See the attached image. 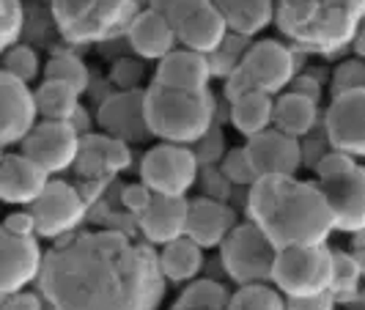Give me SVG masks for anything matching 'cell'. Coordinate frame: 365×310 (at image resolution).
<instances>
[{"label": "cell", "mask_w": 365, "mask_h": 310, "mask_svg": "<svg viewBox=\"0 0 365 310\" xmlns=\"http://www.w3.org/2000/svg\"><path fill=\"white\" fill-rule=\"evenodd\" d=\"M247 217L277 244L313 247L327 244L335 217L319 184L294 176H264L247 190Z\"/></svg>", "instance_id": "cell-2"}, {"label": "cell", "mask_w": 365, "mask_h": 310, "mask_svg": "<svg viewBox=\"0 0 365 310\" xmlns=\"http://www.w3.org/2000/svg\"><path fill=\"white\" fill-rule=\"evenodd\" d=\"M96 121L105 129V135L124 143H140L146 138H154L146 118V91H118L108 96L99 105Z\"/></svg>", "instance_id": "cell-12"}, {"label": "cell", "mask_w": 365, "mask_h": 310, "mask_svg": "<svg viewBox=\"0 0 365 310\" xmlns=\"http://www.w3.org/2000/svg\"><path fill=\"white\" fill-rule=\"evenodd\" d=\"M237 228V215L231 206L217 198H195L190 201L187 217V237L198 242L201 247H220L228 234Z\"/></svg>", "instance_id": "cell-22"}, {"label": "cell", "mask_w": 365, "mask_h": 310, "mask_svg": "<svg viewBox=\"0 0 365 310\" xmlns=\"http://www.w3.org/2000/svg\"><path fill=\"white\" fill-rule=\"evenodd\" d=\"M228 310H289V302L280 289H272L269 283H253L242 286L231 296Z\"/></svg>", "instance_id": "cell-31"}, {"label": "cell", "mask_w": 365, "mask_h": 310, "mask_svg": "<svg viewBox=\"0 0 365 310\" xmlns=\"http://www.w3.org/2000/svg\"><path fill=\"white\" fill-rule=\"evenodd\" d=\"M160 267L165 280L170 283H190L203 269V247L190 237H182L160 250Z\"/></svg>", "instance_id": "cell-27"}, {"label": "cell", "mask_w": 365, "mask_h": 310, "mask_svg": "<svg viewBox=\"0 0 365 310\" xmlns=\"http://www.w3.org/2000/svg\"><path fill=\"white\" fill-rule=\"evenodd\" d=\"M36 105L44 121H72L80 110V91L61 80H44L36 91Z\"/></svg>", "instance_id": "cell-29"}, {"label": "cell", "mask_w": 365, "mask_h": 310, "mask_svg": "<svg viewBox=\"0 0 365 310\" xmlns=\"http://www.w3.org/2000/svg\"><path fill=\"white\" fill-rule=\"evenodd\" d=\"M354 50H357V55H360V58H365V19H363L360 33H357V38H354Z\"/></svg>", "instance_id": "cell-47"}, {"label": "cell", "mask_w": 365, "mask_h": 310, "mask_svg": "<svg viewBox=\"0 0 365 310\" xmlns=\"http://www.w3.org/2000/svg\"><path fill=\"white\" fill-rule=\"evenodd\" d=\"M329 91H332V96L365 91V58H349L344 63H338L335 72H332Z\"/></svg>", "instance_id": "cell-37"}, {"label": "cell", "mask_w": 365, "mask_h": 310, "mask_svg": "<svg viewBox=\"0 0 365 310\" xmlns=\"http://www.w3.org/2000/svg\"><path fill=\"white\" fill-rule=\"evenodd\" d=\"M351 167H357L354 157L346 154V151L332 148L329 154H324V157L316 162V176H319V182H327V179H338V176L349 173Z\"/></svg>", "instance_id": "cell-40"}, {"label": "cell", "mask_w": 365, "mask_h": 310, "mask_svg": "<svg viewBox=\"0 0 365 310\" xmlns=\"http://www.w3.org/2000/svg\"><path fill=\"white\" fill-rule=\"evenodd\" d=\"M225 182L239 184V187H253L258 182V173H256V165L250 160V151L247 146L242 148H231L225 157H222V165H220Z\"/></svg>", "instance_id": "cell-35"}, {"label": "cell", "mask_w": 365, "mask_h": 310, "mask_svg": "<svg viewBox=\"0 0 365 310\" xmlns=\"http://www.w3.org/2000/svg\"><path fill=\"white\" fill-rule=\"evenodd\" d=\"M63 38L74 44L110 41L129 33L140 14V0H50Z\"/></svg>", "instance_id": "cell-5"}, {"label": "cell", "mask_w": 365, "mask_h": 310, "mask_svg": "<svg viewBox=\"0 0 365 310\" xmlns=\"http://www.w3.org/2000/svg\"><path fill=\"white\" fill-rule=\"evenodd\" d=\"M151 198H154V192H151L143 182L129 184V187H124V192H121V201H124V206H127L135 217L146 212V206L151 203Z\"/></svg>", "instance_id": "cell-42"}, {"label": "cell", "mask_w": 365, "mask_h": 310, "mask_svg": "<svg viewBox=\"0 0 365 310\" xmlns=\"http://www.w3.org/2000/svg\"><path fill=\"white\" fill-rule=\"evenodd\" d=\"M231 296L234 294L217 280H192L173 302V310H228Z\"/></svg>", "instance_id": "cell-30"}, {"label": "cell", "mask_w": 365, "mask_h": 310, "mask_svg": "<svg viewBox=\"0 0 365 310\" xmlns=\"http://www.w3.org/2000/svg\"><path fill=\"white\" fill-rule=\"evenodd\" d=\"M247 50H250L247 38H245V36H237V33H228V38L222 41V47H220L217 53L209 55L212 72H215V74H222V77L234 74L239 69V63H242V58L247 55Z\"/></svg>", "instance_id": "cell-36"}, {"label": "cell", "mask_w": 365, "mask_h": 310, "mask_svg": "<svg viewBox=\"0 0 365 310\" xmlns=\"http://www.w3.org/2000/svg\"><path fill=\"white\" fill-rule=\"evenodd\" d=\"M140 80H143V69H140L138 61H118V63L113 66V83H115L121 91H140V88H138Z\"/></svg>", "instance_id": "cell-41"}, {"label": "cell", "mask_w": 365, "mask_h": 310, "mask_svg": "<svg viewBox=\"0 0 365 310\" xmlns=\"http://www.w3.org/2000/svg\"><path fill=\"white\" fill-rule=\"evenodd\" d=\"M44 74H47V80H61V83H69V86H74L80 93L86 91V88H88V83H91L86 63H83V61H80L74 53L53 55V58L47 61V66H44Z\"/></svg>", "instance_id": "cell-32"}, {"label": "cell", "mask_w": 365, "mask_h": 310, "mask_svg": "<svg viewBox=\"0 0 365 310\" xmlns=\"http://www.w3.org/2000/svg\"><path fill=\"white\" fill-rule=\"evenodd\" d=\"M44 296L34 291H14L3 296V310H44Z\"/></svg>", "instance_id": "cell-44"}, {"label": "cell", "mask_w": 365, "mask_h": 310, "mask_svg": "<svg viewBox=\"0 0 365 310\" xmlns=\"http://www.w3.org/2000/svg\"><path fill=\"white\" fill-rule=\"evenodd\" d=\"M212 74L215 72L206 55L192 50H173L157 63L154 83L173 91H206Z\"/></svg>", "instance_id": "cell-21"}, {"label": "cell", "mask_w": 365, "mask_h": 310, "mask_svg": "<svg viewBox=\"0 0 365 310\" xmlns=\"http://www.w3.org/2000/svg\"><path fill=\"white\" fill-rule=\"evenodd\" d=\"M231 124L250 140L274 124V102L269 93L250 91L231 102Z\"/></svg>", "instance_id": "cell-28"}, {"label": "cell", "mask_w": 365, "mask_h": 310, "mask_svg": "<svg viewBox=\"0 0 365 310\" xmlns=\"http://www.w3.org/2000/svg\"><path fill=\"white\" fill-rule=\"evenodd\" d=\"M41 247H38L36 237H14L6 234L0 237V286H3V296L6 294L22 291L31 280H36L41 274Z\"/></svg>", "instance_id": "cell-17"}, {"label": "cell", "mask_w": 365, "mask_h": 310, "mask_svg": "<svg viewBox=\"0 0 365 310\" xmlns=\"http://www.w3.org/2000/svg\"><path fill=\"white\" fill-rule=\"evenodd\" d=\"M36 91L28 83L14 80L11 74H0V140L3 146L22 143L36 127Z\"/></svg>", "instance_id": "cell-13"}, {"label": "cell", "mask_w": 365, "mask_h": 310, "mask_svg": "<svg viewBox=\"0 0 365 310\" xmlns=\"http://www.w3.org/2000/svg\"><path fill=\"white\" fill-rule=\"evenodd\" d=\"M335 217V228L346 234L365 231V167L357 165L338 179L319 182Z\"/></svg>", "instance_id": "cell-15"}, {"label": "cell", "mask_w": 365, "mask_h": 310, "mask_svg": "<svg viewBox=\"0 0 365 310\" xmlns=\"http://www.w3.org/2000/svg\"><path fill=\"white\" fill-rule=\"evenodd\" d=\"M3 231L6 234H14V237H38L36 234V219L31 212H17V215H9L3 222Z\"/></svg>", "instance_id": "cell-45"}, {"label": "cell", "mask_w": 365, "mask_h": 310, "mask_svg": "<svg viewBox=\"0 0 365 310\" xmlns=\"http://www.w3.org/2000/svg\"><path fill=\"white\" fill-rule=\"evenodd\" d=\"M80 146L83 135L74 129L72 121H41L22 140V154L41 165L47 173H61L77 162Z\"/></svg>", "instance_id": "cell-11"}, {"label": "cell", "mask_w": 365, "mask_h": 310, "mask_svg": "<svg viewBox=\"0 0 365 310\" xmlns=\"http://www.w3.org/2000/svg\"><path fill=\"white\" fill-rule=\"evenodd\" d=\"M22 25H25L22 0H0V44H3V50L19 44Z\"/></svg>", "instance_id": "cell-38"}, {"label": "cell", "mask_w": 365, "mask_h": 310, "mask_svg": "<svg viewBox=\"0 0 365 310\" xmlns=\"http://www.w3.org/2000/svg\"><path fill=\"white\" fill-rule=\"evenodd\" d=\"M88 198L66 182H50L47 190L31 203V215L36 219V234L44 239H63L86 219Z\"/></svg>", "instance_id": "cell-10"}, {"label": "cell", "mask_w": 365, "mask_h": 310, "mask_svg": "<svg viewBox=\"0 0 365 310\" xmlns=\"http://www.w3.org/2000/svg\"><path fill=\"white\" fill-rule=\"evenodd\" d=\"M294 72H297V58L292 47H286L277 38H264L250 44L237 72L225 77V96L228 102H237L239 96L250 91L272 96L292 83Z\"/></svg>", "instance_id": "cell-6"}, {"label": "cell", "mask_w": 365, "mask_h": 310, "mask_svg": "<svg viewBox=\"0 0 365 310\" xmlns=\"http://www.w3.org/2000/svg\"><path fill=\"white\" fill-rule=\"evenodd\" d=\"M215 110L217 102L209 91H173L157 83L146 91L148 129L165 143H198L212 132Z\"/></svg>", "instance_id": "cell-4"}, {"label": "cell", "mask_w": 365, "mask_h": 310, "mask_svg": "<svg viewBox=\"0 0 365 310\" xmlns=\"http://www.w3.org/2000/svg\"><path fill=\"white\" fill-rule=\"evenodd\" d=\"M228 31H231V28H228V22H225L222 14L217 11V6L209 3V6L198 9V11L179 28V41H182L187 50L201 53L209 58V55L217 53L220 47H222V41L228 38Z\"/></svg>", "instance_id": "cell-24"}, {"label": "cell", "mask_w": 365, "mask_h": 310, "mask_svg": "<svg viewBox=\"0 0 365 310\" xmlns=\"http://www.w3.org/2000/svg\"><path fill=\"white\" fill-rule=\"evenodd\" d=\"M319 118V102L299 91H289L277 96L274 102V129L292 135V138H305Z\"/></svg>", "instance_id": "cell-26"}, {"label": "cell", "mask_w": 365, "mask_h": 310, "mask_svg": "<svg viewBox=\"0 0 365 310\" xmlns=\"http://www.w3.org/2000/svg\"><path fill=\"white\" fill-rule=\"evenodd\" d=\"M222 250V267L231 280L239 286H253V283H272L274 261H277V244L267 237L256 222H242L237 225L228 239L220 244Z\"/></svg>", "instance_id": "cell-7"}, {"label": "cell", "mask_w": 365, "mask_h": 310, "mask_svg": "<svg viewBox=\"0 0 365 310\" xmlns=\"http://www.w3.org/2000/svg\"><path fill=\"white\" fill-rule=\"evenodd\" d=\"M324 127L332 148L351 157H365V91L332 96Z\"/></svg>", "instance_id": "cell-14"}, {"label": "cell", "mask_w": 365, "mask_h": 310, "mask_svg": "<svg viewBox=\"0 0 365 310\" xmlns=\"http://www.w3.org/2000/svg\"><path fill=\"white\" fill-rule=\"evenodd\" d=\"M363 19L365 0H274L280 33L305 53H341L354 44Z\"/></svg>", "instance_id": "cell-3"}, {"label": "cell", "mask_w": 365, "mask_h": 310, "mask_svg": "<svg viewBox=\"0 0 365 310\" xmlns=\"http://www.w3.org/2000/svg\"><path fill=\"white\" fill-rule=\"evenodd\" d=\"M354 256L360 261V267H363V274H365V231L363 234H354Z\"/></svg>", "instance_id": "cell-46"}, {"label": "cell", "mask_w": 365, "mask_h": 310, "mask_svg": "<svg viewBox=\"0 0 365 310\" xmlns=\"http://www.w3.org/2000/svg\"><path fill=\"white\" fill-rule=\"evenodd\" d=\"M129 162H132L129 143L115 140L110 135H83V146H80V157L74 167L83 176V182L93 184V192H96L110 176L129 167Z\"/></svg>", "instance_id": "cell-16"}, {"label": "cell", "mask_w": 365, "mask_h": 310, "mask_svg": "<svg viewBox=\"0 0 365 310\" xmlns=\"http://www.w3.org/2000/svg\"><path fill=\"white\" fill-rule=\"evenodd\" d=\"M247 151H250V160L256 165L258 179H264V176H294L302 165L299 140L280 132V129H267L256 138H250Z\"/></svg>", "instance_id": "cell-18"}, {"label": "cell", "mask_w": 365, "mask_h": 310, "mask_svg": "<svg viewBox=\"0 0 365 310\" xmlns=\"http://www.w3.org/2000/svg\"><path fill=\"white\" fill-rule=\"evenodd\" d=\"M335 250L327 244L313 247H286L277 253L272 283L286 296H311L332 291Z\"/></svg>", "instance_id": "cell-8"}, {"label": "cell", "mask_w": 365, "mask_h": 310, "mask_svg": "<svg viewBox=\"0 0 365 310\" xmlns=\"http://www.w3.org/2000/svg\"><path fill=\"white\" fill-rule=\"evenodd\" d=\"M209 3L212 0H148V9L157 11V14H163L176 28V33H179V28H182L184 22L192 17L198 9L209 6Z\"/></svg>", "instance_id": "cell-39"}, {"label": "cell", "mask_w": 365, "mask_h": 310, "mask_svg": "<svg viewBox=\"0 0 365 310\" xmlns=\"http://www.w3.org/2000/svg\"><path fill=\"white\" fill-rule=\"evenodd\" d=\"M50 173L25 154H3L0 160V195L6 203L31 206L47 190Z\"/></svg>", "instance_id": "cell-19"}, {"label": "cell", "mask_w": 365, "mask_h": 310, "mask_svg": "<svg viewBox=\"0 0 365 310\" xmlns=\"http://www.w3.org/2000/svg\"><path fill=\"white\" fill-rule=\"evenodd\" d=\"M198 157L195 151L179 143H160L148 148L140 162V179L154 195L184 198L198 179Z\"/></svg>", "instance_id": "cell-9"}, {"label": "cell", "mask_w": 365, "mask_h": 310, "mask_svg": "<svg viewBox=\"0 0 365 310\" xmlns=\"http://www.w3.org/2000/svg\"><path fill=\"white\" fill-rule=\"evenodd\" d=\"M212 3L217 6L231 33L237 36H256L274 22V0H212Z\"/></svg>", "instance_id": "cell-25"}, {"label": "cell", "mask_w": 365, "mask_h": 310, "mask_svg": "<svg viewBox=\"0 0 365 310\" xmlns=\"http://www.w3.org/2000/svg\"><path fill=\"white\" fill-rule=\"evenodd\" d=\"M129 47L135 50V55L146 58V61H163L165 55H170L176 50V41H179V33L176 28L157 11H140L138 19L132 22L129 28Z\"/></svg>", "instance_id": "cell-23"}, {"label": "cell", "mask_w": 365, "mask_h": 310, "mask_svg": "<svg viewBox=\"0 0 365 310\" xmlns=\"http://www.w3.org/2000/svg\"><path fill=\"white\" fill-rule=\"evenodd\" d=\"M289 310H332L338 296L332 291L324 294H311V296H286Z\"/></svg>", "instance_id": "cell-43"}, {"label": "cell", "mask_w": 365, "mask_h": 310, "mask_svg": "<svg viewBox=\"0 0 365 310\" xmlns=\"http://www.w3.org/2000/svg\"><path fill=\"white\" fill-rule=\"evenodd\" d=\"M38 72H41V66H38V55L34 47L14 44V47L3 50V74H11L14 80H22V83H31V80H36Z\"/></svg>", "instance_id": "cell-34"}, {"label": "cell", "mask_w": 365, "mask_h": 310, "mask_svg": "<svg viewBox=\"0 0 365 310\" xmlns=\"http://www.w3.org/2000/svg\"><path fill=\"white\" fill-rule=\"evenodd\" d=\"M38 291L50 310H157L160 253L121 231L63 237L44 256Z\"/></svg>", "instance_id": "cell-1"}, {"label": "cell", "mask_w": 365, "mask_h": 310, "mask_svg": "<svg viewBox=\"0 0 365 310\" xmlns=\"http://www.w3.org/2000/svg\"><path fill=\"white\" fill-rule=\"evenodd\" d=\"M187 217L190 201L187 198H168L154 195L143 215H138V225L146 242L151 244H170L176 239L187 237Z\"/></svg>", "instance_id": "cell-20"}, {"label": "cell", "mask_w": 365, "mask_h": 310, "mask_svg": "<svg viewBox=\"0 0 365 310\" xmlns=\"http://www.w3.org/2000/svg\"><path fill=\"white\" fill-rule=\"evenodd\" d=\"M363 267L354 253L335 250V269H332V294L335 296H351L360 291V280H363Z\"/></svg>", "instance_id": "cell-33"}]
</instances>
